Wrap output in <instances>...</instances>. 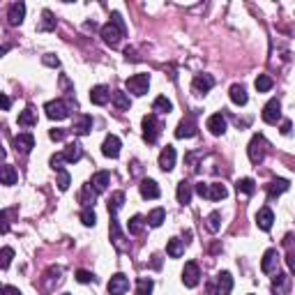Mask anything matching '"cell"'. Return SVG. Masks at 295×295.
<instances>
[{"instance_id": "obj_1", "label": "cell", "mask_w": 295, "mask_h": 295, "mask_svg": "<svg viewBox=\"0 0 295 295\" xmlns=\"http://www.w3.org/2000/svg\"><path fill=\"white\" fill-rule=\"evenodd\" d=\"M102 37L109 46H118L120 39L125 37V23H122V16L118 12L111 14V21L102 28Z\"/></svg>"}, {"instance_id": "obj_2", "label": "cell", "mask_w": 295, "mask_h": 295, "mask_svg": "<svg viewBox=\"0 0 295 295\" xmlns=\"http://www.w3.org/2000/svg\"><path fill=\"white\" fill-rule=\"evenodd\" d=\"M247 155H249V162L252 164H261L265 159V155H268V141H265L261 134H256V136L249 141Z\"/></svg>"}, {"instance_id": "obj_3", "label": "cell", "mask_w": 295, "mask_h": 295, "mask_svg": "<svg viewBox=\"0 0 295 295\" xmlns=\"http://www.w3.org/2000/svg\"><path fill=\"white\" fill-rule=\"evenodd\" d=\"M125 88L132 92V95L143 97L145 92H148V88H150V74H134V76L127 78Z\"/></svg>"}, {"instance_id": "obj_4", "label": "cell", "mask_w": 295, "mask_h": 295, "mask_svg": "<svg viewBox=\"0 0 295 295\" xmlns=\"http://www.w3.org/2000/svg\"><path fill=\"white\" fill-rule=\"evenodd\" d=\"M261 118H263V122H268V125H277V122L282 120V102H279V99H270V102L263 106Z\"/></svg>"}, {"instance_id": "obj_5", "label": "cell", "mask_w": 295, "mask_h": 295, "mask_svg": "<svg viewBox=\"0 0 295 295\" xmlns=\"http://www.w3.org/2000/svg\"><path fill=\"white\" fill-rule=\"evenodd\" d=\"M196 132H199V125L194 120V115L189 113L180 120V125L175 129V136H178V139H192V136H196Z\"/></svg>"}, {"instance_id": "obj_6", "label": "cell", "mask_w": 295, "mask_h": 295, "mask_svg": "<svg viewBox=\"0 0 295 295\" xmlns=\"http://www.w3.org/2000/svg\"><path fill=\"white\" fill-rule=\"evenodd\" d=\"M44 111H46V115L51 118V120H65L67 115H69V106H67L62 99H53V102H48L46 106H44Z\"/></svg>"}, {"instance_id": "obj_7", "label": "cell", "mask_w": 295, "mask_h": 295, "mask_svg": "<svg viewBox=\"0 0 295 295\" xmlns=\"http://www.w3.org/2000/svg\"><path fill=\"white\" fill-rule=\"evenodd\" d=\"M199 282H201L199 265L194 263V261L185 263V270H182V284H185L187 289H194V286H199Z\"/></svg>"}, {"instance_id": "obj_8", "label": "cell", "mask_w": 295, "mask_h": 295, "mask_svg": "<svg viewBox=\"0 0 295 295\" xmlns=\"http://www.w3.org/2000/svg\"><path fill=\"white\" fill-rule=\"evenodd\" d=\"M157 136H159V122H157V115L148 113L143 118V139L148 141V143H155Z\"/></svg>"}, {"instance_id": "obj_9", "label": "cell", "mask_w": 295, "mask_h": 295, "mask_svg": "<svg viewBox=\"0 0 295 295\" xmlns=\"http://www.w3.org/2000/svg\"><path fill=\"white\" fill-rule=\"evenodd\" d=\"M102 152H104V157H109V159L120 157V139H118L115 134H109L102 143Z\"/></svg>"}, {"instance_id": "obj_10", "label": "cell", "mask_w": 295, "mask_h": 295, "mask_svg": "<svg viewBox=\"0 0 295 295\" xmlns=\"http://www.w3.org/2000/svg\"><path fill=\"white\" fill-rule=\"evenodd\" d=\"M109 295H122V293H127V289H129V279L125 277V275H113V277L109 279Z\"/></svg>"}, {"instance_id": "obj_11", "label": "cell", "mask_w": 295, "mask_h": 295, "mask_svg": "<svg viewBox=\"0 0 295 295\" xmlns=\"http://www.w3.org/2000/svg\"><path fill=\"white\" fill-rule=\"evenodd\" d=\"M32 148H35V139H32V134L23 132V134H18V136H14V150H16V152L28 155Z\"/></svg>"}, {"instance_id": "obj_12", "label": "cell", "mask_w": 295, "mask_h": 295, "mask_svg": "<svg viewBox=\"0 0 295 295\" xmlns=\"http://www.w3.org/2000/svg\"><path fill=\"white\" fill-rule=\"evenodd\" d=\"M205 127L210 129V134L222 136V134L226 132V118H224V113H212L210 118H208V122H205Z\"/></svg>"}, {"instance_id": "obj_13", "label": "cell", "mask_w": 295, "mask_h": 295, "mask_svg": "<svg viewBox=\"0 0 295 295\" xmlns=\"http://www.w3.org/2000/svg\"><path fill=\"white\" fill-rule=\"evenodd\" d=\"M23 16H25L23 2H12L9 9H7V21H9V25H21L23 23Z\"/></svg>"}, {"instance_id": "obj_14", "label": "cell", "mask_w": 295, "mask_h": 295, "mask_svg": "<svg viewBox=\"0 0 295 295\" xmlns=\"http://www.w3.org/2000/svg\"><path fill=\"white\" fill-rule=\"evenodd\" d=\"M194 92H199V95H205V92H210L215 88V78L210 74H199V76L194 78Z\"/></svg>"}, {"instance_id": "obj_15", "label": "cell", "mask_w": 295, "mask_h": 295, "mask_svg": "<svg viewBox=\"0 0 295 295\" xmlns=\"http://www.w3.org/2000/svg\"><path fill=\"white\" fill-rule=\"evenodd\" d=\"M109 185H111V173H109V171H97V173L92 175L90 187L95 189L97 194L106 192V187H109Z\"/></svg>"}, {"instance_id": "obj_16", "label": "cell", "mask_w": 295, "mask_h": 295, "mask_svg": "<svg viewBox=\"0 0 295 295\" xmlns=\"http://www.w3.org/2000/svg\"><path fill=\"white\" fill-rule=\"evenodd\" d=\"M159 169L162 171H173L175 169V148L173 145H166L159 155Z\"/></svg>"}, {"instance_id": "obj_17", "label": "cell", "mask_w": 295, "mask_h": 295, "mask_svg": "<svg viewBox=\"0 0 295 295\" xmlns=\"http://www.w3.org/2000/svg\"><path fill=\"white\" fill-rule=\"evenodd\" d=\"M111 97H113V95H111V90L106 88V85H95V88L90 90V102L97 104V106H104Z\"/></svg>"}, {"instance_id": "obj_18", "label": "cell", "mask_w": 295, "mask_h": 295, "mask_svg": "<svg viewBox=\"0 0 295 295\" xmlns=\"http://www.w3.org/2000/svg\"><path fill=\"white\" fill-rule=\"evenodd\" d=\"M139 189H141V196L143 199H159V185H157L155 180H150V178H145V180H141V185H139Z\"/></svg>"}, {"instance_id": "obj_19", "label": "cell", "mask_w": 295, "mask_h": 295, "mask_svg": "<svg viewBox=\"0 0 295 295\" xmlns=\"http://www.w3.org/2000/svg\"><path fill=\"white\" fill-rule=\"evenodd\" d=\"M231 291H233V277H231V272H219L217 295H231Z\"/></svg>"}, {"instance_id": "obj_20", "label": "cell", "mask_w": 295, "mask_h": 295, "mask_svg": "<svg viewBox=\"0 0 295 295\" xmlns=\"http://www.w3.org/2000/svg\"><path fill=\"white\" fill-rule=\"evenodd\" d=\"M272 222H275V215H272L270 208H261L259 215H256V224H259L261 231H270L272 229Z\"/></svg>"}, {"instance_id": "obj_21", "label": "cell", "mask_w": 295, "mask_h": 295, "mask_svg": "<svg viewBox=\"0 0 295 295\" xmlns=\"http://www.w3.org/2000/svg\"><path fill=\"white\" fill-rule=\"evenodd\" d=\"M62 157H65L67 164H76L81 157H83V148H81V143H69L65 148V152H62Z\"/></svg>"}, {"instance_id": "obj_22", "label": "cell", "mask_w": 295, "mask_h": 295, "mask_svg": "<svg viewBox=\"0 0 295 295\" xmlns=\"http://www.w3.org/2000/svg\"><path fill=\"white\" fill-rule=\"evenodd\" d=\"M72 129H74V134H78V136H85V134H90V129H92V118H90V115H78Z\"/></svg>"}, {"instance_id": "obj_23", "label": "cell", "mask_w": 295, "mask_h": 295, "mask_svg": "<svg viewBox=\"0 0 295 295\" xmlns=\"http://www.w3.org/2000/svg\"><path fill=\"white\" fill-rule=\"evenodd\" d=\"M277 261H279L277 249H268V252L263 254V261H261V270H263L265 275L272 272V270H275V265H277Z\"/></svg>"}, {"instance_id": "obj_24", "label": "cell", "mask_w": 295, "mask_h": 295, "mask_svg": "<svg viewBox=\"0 0 295 295\" xmlns=\"http://www.w3.org/2000/svg\"><path fill=\"white\" fill-rule=\"evenodd\" d=\"M175 196H178V203H182V205H187L189 201H192V196H194V187L189 185V182H178V192H175Z\"/></svg>"}, {"instance_id": "obj_25", "label": "cell", "mask_w": 295, "mask_h": 295, "mask_svg": "<svg viewBox=\"0 0 295 295\" xmlns=\"http://www.w3.org/2000/svg\"><path fill=\"white\" fill-rule=\"evenodd\" d=\"M291 187V182L289 180H284V178H277V180H272L270 185H268V196L270 199H277L279 194H284L286 189Z\"/></svg>"}, {"instance_id": "obj_26", "label": "cell", "mask_w": 295, "mask_h": 295, "mask_svg": "<svg viewBox=\"0 0 295 295\" xmlns=\"http://www.w3.org/2000/svg\"><path fill=\"white\" fill-rule=\"evenodd\" d=\"M229 97H231V102L233 104H238V106H245V104H247V90H245V88H242V85H231V90H229Z\"/></svg>"}, {"instance_id": "obj_27", "label": "cell", "mask_w": 295, "mask_h": 295, "mask_svg": "<svg viewBox=\"0 0 295 295\" xmlns=\"http://www.w3.org/2000/svg\"><path fill=\"white\" fill-rule=\"evenodd\" d=\"M0 180H2V185H7V187L16 185L18 175H16V171H14V166H12V164H5V166L0 169Z\"/></svg>"}, {"instance_id": "obj_28", "label": "cell", "mask_w": 295, "mask_h": 295, "mask_svg": "<svg viewBox=\"0 0 295 295\" xmlns=\"http://www.w3.org/2000/svg\"><path fill=\"white\" fill-rule=\"evenodd\" d=\"M166 254L171 259H180L185 254V240H178V238H171L169 245H166Z\"/></svg>"}, {"instance_id": "obj_29", "label": "cell", "mask_w": 295, "mask_h": 295, "mask_svg": "<svg viewBox=\"0 0 295 295\" xmlns=\"http://www.w3.org/2000/svg\"><path fill=\"white\" fill-rule=\"evenodd\" d=\"M18 125L21 127H32L37 125V113L32 106H25L23 111H21V115H18Z\"/></svg>"}, {"instance_id": "obj_30", "label": "cell", "mask_w": 295, "mask_h": 295, "mask_svg": "<svg viewBox=\"0 0 295 295\" xmlns=\"http://www.w3.org/2000/svg\"><path fill=\"white\" fill-rule=\"evenodd\" d=\"M111 99H113V106H115L118 111H129V106H132V102H129L127 92H122V90H115Z\"/></svg>"}, {"instance_id": "obj_31", "label": "cell", "mask_w": 295, "mask_h": 295, "mask_svg": "<svg viewBox=\"0 0 295 295\" xmlns=\"http://www.w3.org/2000/svg\"><path fill=\"white\" fill-rule=\"evenodd\" d=\"M235 189H238V194H247V196H252V194L256 192V182H254L252 178H240V180L235 182Z\"/></svg>"}, {"instance_id": "obj_32", "label": "cell", "mask_w": 295, "mask_h": 295, "mask_svg": "<svg viewBox=\"0 0 295 295\" xmlns=\"http://www.w3.org/2000/svg\"><path fill=\"white\" fill-rule=\"evenodd\" d=\"M111 240H113V245L118 249H125V238H122V233H120V226H118V219L115 217H111Z\"/></svg>"}, {"instance_id": "obj_33", "label": "cell", "mask_w": 295, "mask_h": 295, "mask_svg": "<svg viewBox=\"0 0 295 295\" xmlns=\"http://www.w3.org/2000/svg\"><path fill=\"white\" fill-rule=\"evenodd\" d=\"M95 196H97L95 189H92L90 185H85L83 189H81V194H78V201L83 203V208H92V203H95Z\"/></svg>"}, {"instance_id": "obj_34", "label": "cell", "mask_w": 295, "mask_h": 295, "mask_svg": "<svg viewBox=\"0 0 295 295\" xmlns=\"http://www.w3.org/2000/svg\"><path fill=\"white\" fill-rule=\"evenodd\" d=\"M122 203H125V192H113L109 199V212L111 217H115V212L122 208Z\"/></svg>"}, {"instance_id": "obj_35", "label": "cell", "mask_w": 295, "mask_h": 295, "mask_svg": "<svg viewBox=\"0 0 295 295\" xmlns=\"http://www.w3.org/2000/svg\"><path fill=\"white\" fill-rule=\"evenodd\" d=\"M229 196V189L222 185V182H215V185H210V192H208V199L210 201H222Z\"/></svg>"}, {"instance_id": "obj_36", "label": "cell", "mask_w": 295, "mask_h": 295, "mask_svg": "<svg viewBox=\"0 0 295 295\" xmlns=\"http://www.w3.org/2000/svg\"><path fill=\"white\" fill-rule=\"evenodd\" d=\"M254 85H256V90L259 92H268V90H272L275 81H272V76H268V74H259L256 81H254Z\"/></svg>"}, {"instance_id": "obj_37", "label": "cell", "mask_w": 295, "mask_h": 295, "mask_svg": "<svg viewBox=\"0 0 295 295\" xmlns=\"http://www.w3.org/2000/svg\"><path fill=\"white\" fill-rule=\"evenodd\" d=\"M164 219H166V212H164V208H155V210L148 215V224H150L152 229H157V226H162Z\"/></svg>"}, {"instance_id": "obj_38", "label": "cell", "mask_w": 295, "mask_h": 295, "mask_svg": "<svg viewBox=\"0 0 295 295\" xmlns=\"http://www.w3.org/2000/svg\"><path fill=\"white\" fill-rule=\"evenodd\" d=\"M143 226H145V219L141 217V215H134V217L127 222V231L132 235H139L141 231H143Z\"/></svg>"}, {"instance_id": "obj_39", "label": "cell", "mask_w": 295, "mask_h": 295, "mask_svg": "<svg viewBox=\"0 0 295 295\" xmlns=\"http://www.w3.org/2000/svg\"><path fill=\"white\" fill-rule=\"evenodd\" d=\"M272 289H275L277 295H284L286 291H289V277H286V275H277L275 282H272Z\"/></svg>"}, {"instance_id": "obj_40", "label": "cell", "mask_w": 295, "mask_h": 295, "mask_svg": "<svg viewBox=\"0 0 295 295\" xmlns=\"http://www.w3.org/2000/svg\"><path fill=\"white\" fill-rule=\"evenodd\" d=\"M205 222H208V229H210V233H217V231L222 229V215H219L217 210H215V212H210Z\"/></svg>"}, {"instance_id": "obj_41", "label": "cell", "mask_w": 295, "mask_h": 295, "mask_svg": "<svg viewBox=\"0 0 295 295\" xmlns=\"http://www.w3.org/2000/svg\"><path fill=\"white\" fill-rule=\"evenodd\" d=\"M152 289H155V282L152 279H139V284H136V295H150Z\"/></svg>"}, {"instance_id": "obj_42", "label": "cell", "mask_w": 295, "mask_h": 295, "mask_svg": "<svg viewBox=\"0 0 295 295\" xmlns=\"http://www.w3.org/2000/svg\"><path fill=\"white\" fill-rule=\"evenodd\" d=\"M155 111H159V113H171L173 111V104H171V99H166V97H157L155 99Z\"/></svg>"}, {"instance_id": "obj_43", "label": "cell", "mask_w": 295, "mask_h": 295, "mask_svg": "<svg viewBox=\"0 0 295 295\" xmlns=\"http://www.w3.org/2000/svg\"><path fill=\"white\" fill-rule=\"evenodd\" d=\"M81 222H83V226H95L97 224V215L92 208H83L81 210Z\"/></svg>"}, {"instance_id": "obj_44", "label": "cell", "mask_w": 295, "mask_h": 295, "mask_svg": "<svg viewBox=\"0 0 295 295\" xmlns=\"http://www.w3.org/2000/svg\"><path fill=\"white\" fill-rule=\"evenodd\" d=\"M12 256H14L12 247H2V252H0V268H2V270H7V268H9V263H12Z\"/></svg>"}, {"instance_id": "obj_45", "label": "cell", "mask_w": 295, "mask_h": 295, "mask_svg": "<svg viewBox=\"0 0 295 295\" xmlns=\"http://www.w3.org/2000/svg\"><path fill=\"white\" fill-rule=\"evenodd\" d=\"M69 182H72L69 173H67L65 169L58 171V189H60V192H67V189H69Z\"/></svg>"}, {"instance_id": "obj_46", "label": "cell", "mask_w": 295, "mask_h": 295, "mask_svg": "<svg viewBox=\"0 0 295 295\" xmlns=\"http://www.w3.org/2000/svg\"><path fill=\"white\" fill-rule=\"evenodd\" d=\"M76 282L78 284H90V282H95V275L88 272V270H78L76 272Z\"/></svg>"}, {"instance_id": "obj_47", "label": "cell", "mask_w": 295, "mask_h": 295, "mask_svg": "<svg viewBox=\"0 0 295 295\" xmlns=\"http://www.w3.org/2000/svg\"><path fill=\"white\" fill-rule=\"evenodd\" d=\"M194 192L199 194L201 199H208V192H210V185H208V182H199V185H194Z\"/></svg>"}, {"instance_id": "obj_48", "label": "cell", "mask_w": 295, "mask_h": 295, "mask_svg": "<svg viewBox=\"0 0 295 295\" xmlns=\"http://www.w3.org/2000/svg\"><path fill=\"white\" fill-rule=\"evenodd\" d=\"M42 62H44L46 67H58V65H60V60H58L53 53H46V55L42 58Z\"/></svg>"}, {"instance_id": "obj_49", "label": "cell", "mask_w": 295, "mask_h": 295, "mask_svg": "<svg viewBox=\"0 0 295 295\" xmlns=\"http://www.w3.org/2000/svg\"><path fill=\"white\" fill-rule=\"evenodd\" d=\"M55 25V18L51 16V12H44V25H42V30H51Z\"/></svg>"}, {"instance_id": "obj_50", "label": "cell", "mask_w": 295, "mask_h": 295, "mask_svg": "<svg viewBox=\"0 0 295 295\" xmlns=\"http://www.w3.org/2000/svg\"><path fill=\"white\" fill-rule=\"evenodd\" d=\"M48 136H51V141H62L67 136V132H65V129H51Z\"/></svg>"}, {"instance_id": "obj_51", "label": "cell", "mask_w": 295, "mask_h": 295, "mask_svg": "<svg viewBox=\"0 0 295 295\" xmlns=\"http://www.w3.org/2000/svg\"><path fill=\"white\" fill-rule=\"evenodd\" d=\"M2 295H21L16 286H2Z\"/></svg>"}, {"instance_id": "obj_52", "label": "cell", "mask_w": 295, "mask_h": 295, "mask_svg": "<svg viewBox=\"0 0 295 295\" xmlns=\"http://www.w3.org/2000/svg\"><path fill=\"white\" fill-rule=\"evenodd\" d=\"M279 132H282L284 136H286V134H291V120H282V129H279Z\"/></svg>"}, {"instance_id": "obj_53", "label": "cell", "mask_w": 295, "mask_h": 295, "mask_svg": "<svg viewBox=\"0 0 295 295\" xmlns=\"http://www.w3.org/2000/svg\"><path fill=\"white\" fill-rule=\"evenodd\" d=\"M125 58H127V60H132V62L139 60V58L134 55V48H125Z\"/></svg>"}, {"instance_id": "obj_54", "label": "cell", "mask_w": 295, "mask_h": 295, "mask_svg": "<svg viewBox=\"0 0 295 295\" xmlns=\"http://www.w3.org/2000/svg\"><path fill=\"white\" fill-rule=\"evenodd\" d=\"M286 261H289V268L295 272V252H289V256H286Z\"/></svg>"}, {"instance_id": "obj_55", "label": "cell", "mask_w": 295, "mask_h": 295, "mask_svg": "<svg viewBox=\"0 0 295 295\" xmlns=\"http://www.w3.org/2000/svg\"><path fill=\"white\" fill-rule=\"evenodd\" d=\"M0 102H2V109L9 111V104H12V102H9V97H7V95H0Z\"/></svg>"}, {"instance_id": "obj_56", "label": "cell", "mask_w": 295, "mask_h": 295, "mask_svg": "<svg viewBox=\"0 0 295 295\" xmlns=\"http://www.w3.org/2000/svg\"><path fill=\"white\" fill-rule=\"evenodd\" d=\"M9 231V222H7V212H2V233Z\"/></svg>"}, {"instance_id": "obj_57", "label": "cell", "mask_w": 295, "mask_h": 295, "mask_svg": "<svg viewBox=\"0 0 295 295\" xmlns=\"http://www.w3.org/2000/svg\"><path fill=\"white\" fill-rule=\"evenodd\" d=\"M159 265H162V261H159V256H152V268H157V270H159Z\"/></svg>"}]
</instances>
